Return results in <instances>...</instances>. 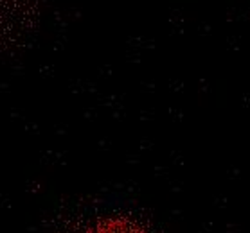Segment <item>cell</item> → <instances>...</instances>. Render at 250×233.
Returning a JSON list of instances; mask_svg holds the SVG:
<instances>
[{"label": "cell", "mask_w": 250, "mask_h": 233, "mask_svg": "<svg viewBox=\"0 0 250 233\" xmlns=\"http://www.w3.org/2000/svg\"><path fill=\"white\" fill-rule=\"evenodd\" d=\"M83 233H133V232L128 230V228H121V226H117V224H112V222H110V224H104V226H94Z\"/></svg>", "instance_id": "obj_1"}]
</instances>
